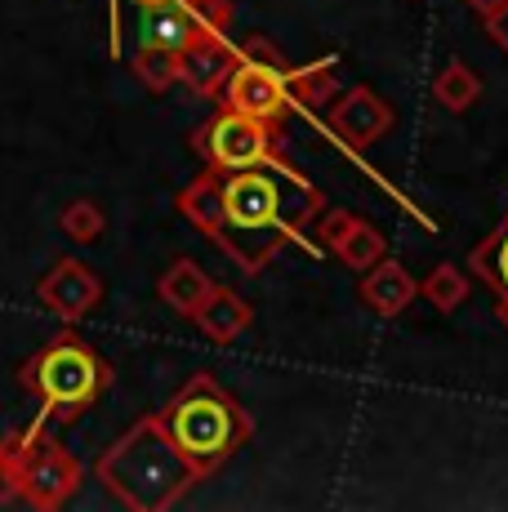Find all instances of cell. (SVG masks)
<instances>
[{"mask_svg":"<svg viewBox=\"0 0 508 512\" xmlns=\"http://www.w3.org/2000/svg\"><path fill=\"white\" fill-rule=\"evenodd\" d=\"M156 419H161V428L170 432V441L188 455V464L197 468L201 477L219 472L254 437V419L246 415V406H241L214 374H192V379L156 410Z\"/></svg>","mask_w":508,"mask_h":512,"instance_id":"obj_3","label":"cell"},{"mask_svg":"<svg viewBox=\"0 0 508 512\" xmlns=\"http://www.w3.org/2000/svg\"><path fill=\"white\" fill-rule=\"evenodd\" d=\"M357 299L366 303L375 317H384V321H393V317H402V312L410 308V303L419 299V281L410 277V268L402 259H379L375 268H366L361 272V281H357Z\"/></svg>","mask_w":508,"mask_h":512,"instance_id":"obj_12","label":"cell"},{"mask_svg":"<svg viewBox=\"0 0 508 512\" xmlns=\"http://www.w3.org/2000/svg\"><path fill=\"white\" fill-rule=\"evenodd\" d=\"M201 18L192 14L188 0H165V5H152L143 9V41L148 45H170V49H183L192 36H201Z\"/></svg>","mask_w":508,"mask_h":512,"instance_id":"obj_17","label":"cell"},{"mask_svg":"<svg viewBox=\"0 0 508 512\" xmlns=\"http://www.w3.org/2000/svg\"><path fill=\"white\" fill-rule=\"evenodd\" d=\"M237 54H241V58H259V63H277V67H290V63H286V54H281V49L272 45L268 36H246V41L237 45Z\"/></svg>","mask_w":508,"mask_h":512,"instance_id":"obj_24","label":"cell"},{"mask_svg":"<svg viewBox=\"0 0 508 512\" xmlns=\"http://www.w3.org/2000/svg\"><path fill=\"white\" fill-rule=\"evenodd\" d=\"M464 5H468V9H473V14H477V18H486V14H495V9H500V5H504V0H464Z\"/></svg>","mask_w":508,"mask_h":512,"instance_id":"obj_27","label":"cell"},{"mask_svg":"<svg viewBox=\"0 0 508 512\" xmlns=\"http://www.w3.org/2000/svg\"><path fill=\"white\" fill-rule=\"evenodd\" d=\"M107 18H112V36H107V49H112V58H121V0H107Z\"/></svg>","mask_w":508,"mask_h":512,"instance_id":"obj_26","label":"cell"},{"mask_svg":"<svg viewBox=\"0 0 508 512\" xmlns=\"http://www.w3.org/2000/svg\"><path fill=\"white\" fill-rule=\"evenodd\" d=\"M130 72L148 94H170L179 85V49L139 41V49L130 54Z\"/></svg>","mask_w":508,"mask_h":512,"instance_id":"obj_18","label":"cell"},{"mask_svg":"<svg viewBox=\"0 0 508 512\" xmlns=\"http://www.w3.org/2000/svg\"><path fill=\"white\" fill-rule=\"evenodd\" d=\"M232 67L237 45L228 41V32H201L179 49V85H188L197 98H219Z\"/></svg>","mask_w":508,"mask_h":512,"instance_id":"obj_11","label":"cell"},{"mask_svg":"<svg viewBox=\"0 0 508 512\" xmlns=\"http://www.w3.org/2000/svg\"><path fill=\"white\" fill-rule=\"evenodd\" d=\"M393 121L397 116H393V107H388L384 94H375L370 85H353V90L335 103L326 130H330V139H339L353 156H361L366 147H375L388 130H393Z\"/></svg>","mask_w":508,"mask_h":512,"instance_id":"obj_10","label":"cell"},{"mask_svg":"<svg viewBox=\"0 0 508 512\" xmlns=\"http://www.w3.org/2000/svg\"><path fill=\"white\" fill-rule=\"evenodd\" d=\"M219 196L223 210L210 241L241 272H250V277L263 272L277 259L281 245H299L308 254H321V245L308 232L326 210V192L312 179H304L290 165V156L219 174Z\"/></svg>","mask_w":508,"mask_h":512,"instance_id":"obj_1","label":"cell"},{"mask_svg":"<svg viewBox=\"0 0 508 512\" xmlns=\"http://www.w3.org/2000/svg\"><path fill=\"white\" fill-rule=\"evenodd\" d=\"M0 504H18V450L14 432L0 437Z\"/></svg>","mask_w":508,"mask_h":512,"instance_id":"obj_23","label":"cell"},{"mask_svg":"<svg viewBox=\"0 0 508 512\" xmlns=\"http://www.w3.org/2000/svg\"><path fill=\"white\" fill-rule=\"evenodd\" d=\"M339 90V54H321L317 63L304 67H286V94H290V112L317 116L321 107L335 98Z\"/></svg>","mask_w":508,"mask_h":512,"instance_id":"obj_16","label":"cell"},{"mask_svg":"<svg viewBox=\"0 0 508 512\" xmlns=\"http://www.w3.org/2000/svg\"><path fill=\"white\" fill-rule=\"evenodd\" d=\"M477 98H482V76H477L464 58H451V63L433 76V103L442 107V112L459 116V112H468Z\"/></svg>","mask_w":508,"mask_h":512,"instance_id":"obj_19","label":"cell"},{"mask_svg":"<svg viewBox=\"0 0 508 512\" xmlns=\"http://www.w3.org/2000/svg\"><path fill=\"white\" fill-rule=\"evenodd\" d=\"M18 450V504H32L36 512L67 508L85 481V464L67 446L45 432V423H27L14 432Z\"/></svg>","mask_w":508,"mask_h":512,"instance_id":"obj_5","label":"cell"},{"mask_svg":"<svg viewBox=\"0 0 508 512\" xmlns=\"http://www.w3.org/2000/svg\"><path fill=\"white\" fill-rule=\"evenodd\" d=\"M58 223H63V232L72 236L76 245H90L99 241V236L107 232V214L99 201H90V196H81V201H72L63 214H58Z\"/></svg>","mask_w":508,"mask_h":512,"instance_id":"obj_21","label":"cell"},{"mask_svg":"<svg viewBox=\"0 0 508 512\" xmlns=\"http://www.w3.org/2000/svg\"><path fill=\"white\" fill-rule=\"evenodd\" d=\"M482 27H486V36H491V41L508 54V0H504L500 9H495V14H486V18H482Z\"/></svg>","mask_w":508,"mask_h":512,"instance_id":"obj_25","label":"cell"},{"mask_svg":"<svg viewBox=\"0 0 508 512\" xmlns=\"http://www.w3.org/2000/svg\"><path fill=\"white\" fill-rule=\"evenodd\" d=\"M312 241L321 245V250H330L339 263H344L348 272H366V268H375L379 259L388 254V236L375 228L370 219H361V214L353 210H321V219L312 223Z\"/></svg>","mask_w":508,"mask_h":512,"instance_id":"obj_9","label":"cell"},{"mask_svg":"<svg viewBox=\"0 0 508 512\" xmlns=\"http://www.w3.org/2000/svg\"><path fill=\"white\" fill-rule=\"evenodd\" d=\"M139 9H152V5H165V0H134Z\"/></svg>","mask_w":508,"mask_h":512,"instance_id":"obj_28","label":"cell"},{"mask_svg":"<svg viewBox=\"0 0 508 512\" xmlns=\"http://www.w3.org/2000/svg\"><path fill=\"white\" fill-rule=\"evenodd\" d=\"M192 321H197V330H201L210 343L228 348V343H237L241 334L254 326V303L241 299V294L228 290V285H214V294L205 299V308H201Z\"/></svg>","mask_w":508,"mask_h":512,"instance_id":"obj_14","label":"cell"},{"mask_svg":"<svg viewBox=\"0 0 508 512\" xmlns=\"http://www.w3.org/2000/svg\"><path fill=\"white\" fill-rule=\"evenodd\" d=\"M214 285L219 281H214L197 259H174L170 268L156 277V294H161V303L174 312V317L192 321L205 308V299L214 294Z\"/></svg>","mask_w":508,"mask_h":512,"instance_id":"obj_13","label":"cell"},{"mask_svg":"<svg viewBox=\"0 0 508 512\" xmlns=\"http://www.w3.org/2000/svg\"><path fill=\"white\" fill-rule=\"evenodd\" d=\"M219 107L246 112V116H254V121L286 125V116H290L286 67L237 54V67L228 72V81H223V90H219Z\"/></svg>","mask_w":508,"mask_h":512,"instance_id":"obj_7","label":"cell"},{"mask_svg":"<svg viewBox=\"0 0 508 512\" xmlns=\"http://www.w3.org/2000/svg\"><path fill=\"white\" fill-rule=\"evenodd\" d=\"M192 14L201 18L205 32H232V18H237V5L232 0H188Z\"/></svg>","mask_w":508,"mask_h":512,"instance_id":"obj_22","label":"cell"},{"mask_svg":"<svg viewBox=\"0 0 508 512\" xmlns=\"http://www.w3.org/2000/svg\"><path fill=\"white\" fill-rule=\"evenodd\" d=\"M281 134L286 125H272V121H254L246 112H232V107H219L205 125L192 130V152L205 161V170H250V165L263 161H281L286 147H281Z\"/></svg>","mask_w":508,"mask_h":512,"instance_id":"obj_6","label":"cell"},{"mask_svg":"<svg viewBox=\"0 0 508 512\" xmlns=\"http://www.w3.org/2000/svg\"><path fill=\"white\" fill-rule=\"evenodd\" d=\"M18 388L41 401L36 423H76L112 388V366L94 343L63 330L18 366Z\"/></svg>","mask_w":508,"mask_h":512,"instance_id":"obj_4","label":"cell"},{"mask_svg":"<svg viewBox=\"0 0 508 512\" xmlns=\"http://www.w3.org/2000/svg\"><path fill=\"white\" fill-rule=\"evenodd\" d=\"M468 268L495 294V317H500V326H508V205H504L500 228L468 250Z\"/></svg>","mask_w":508,"mask_h":512,"instance_id":"obj_15","label":"cell"},{"mask_svg":"<svg viewBox=\"0 0 508 512\" xmlns=\"http://www.w3.org/2000/svg\"><path fill=\"white\" fill-rule=\"evenodd\" d=\"M103 294H107L103 277L85 259H58L54 268L36 281V303H41L45 312H54L58 321H67V326H81L85 317H94Z\"/></svg>","mask_w":508,"mask_h":512,"instance_id":"obj_8","label":"cell"},{"mask_svg":"<svg viewBox=\"0 0 508 512\" xmlns=\"http://www.w3.org/2000/svg\"><path fill=\"white\" fill-rule=\"evenodd\" d=\"M94 477L112 499H121L130 512H165L174 508L192 486H201V472L188 464L170 432L156 415H143L139 423L121 432L112 446L94 459Z\"/></svg>","mask_w":508,"mask_h":512,"instance_id":"obj_2","label":"cell"},{"mask_svg":"<svg viewBox=\"0 0 508 512\" xmlns=\"http://www.w3.org/2000/svg\"><path fill=\"white\" fill-rule=\"evenodd\" d=\"M468 290H473V281H468V272L455 268V263H437V268L419 281V294H424L437 312H455L459 303L468 299Z\"/></svg>","mask_w":508,"mask_h":512,"instance_id":"obj_20","label":"cell"}]
</instances>
